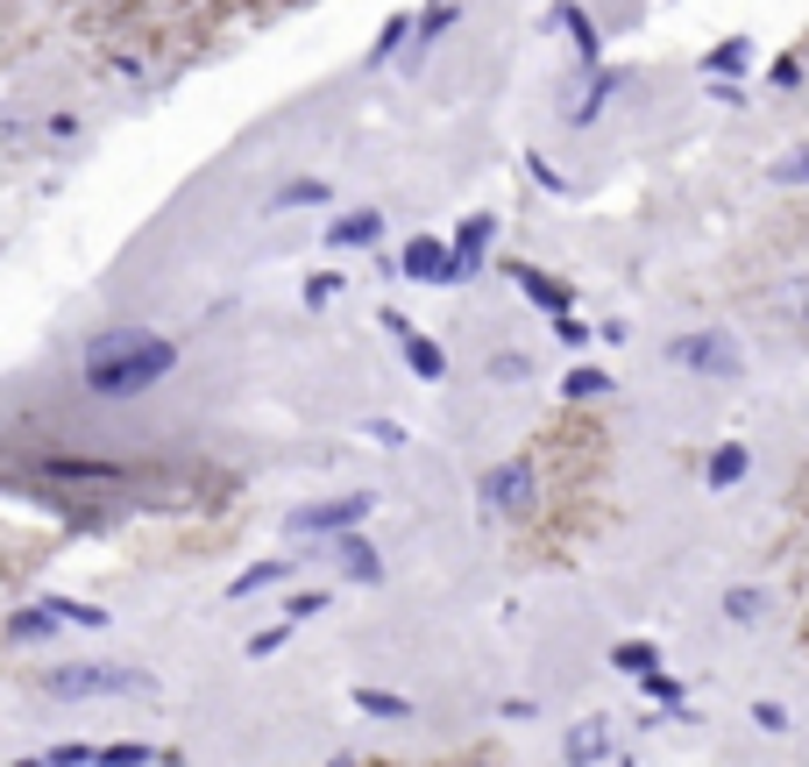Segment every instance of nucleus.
<instances>
[{"label":"nucleus","instance_id":"obj_29","mask_svg":"<svg viewBox=\"0 0 809 767\" xmlns=\"http://www.w3.org/2000/svg\"><path fill=\"white\" fill-rule=\"evenodd\" d=\"M326 611V590H299L292 604H284V625H305V619H320Z\"/></svg>","mask_w":809,"mask_h":767},{"label":"nucleus","instance_id":"obj_36","mask_svg":"<svg viewBox=\"0 0 809 767\" xmlns=\"http://www.w3.org/2000/svg\"><path fill=\"white\" fill-rule=\"evenodd\" d=\"M22 136V122H14V114H0V143H14Z\"/></svg>","mask_w":809,"mask_h":767},{"label":"nucleus","instance_id":"obj_5","mask_svg":"<svg viewBox=\"0 0 809 767\" xmlns=\"http://www.w3.org/2000/svg\"><path fill=\"white\" fill-rule=\"evenodd\" d=\"M370 505L377 497L370 491H349V497H334V505H305V512H292V533H349V526H362L370 520Z\"/></svg>","mask_w":809,"mask_h":767},{"label":"nucleus","instance_id":"obj_10","mask_svg":"<svg viewBox=\"0 0 809 767\" xmlns=\"http://www.w3.org/2000/svg\"><path fill=\"white\" fill-rule=\"evenodd\" d=\"M745 469H753V448H745V440H718V448L703 455V484L710 491H731Z\"/></svg>","mask_w":809,"mask_h":767},{"label":"nucleus","instance_id":"obj_6","mask_svg":"<svg viewBox=\"0 0 809 767\" xmlns=\"http://www.w3.org/2000/svg\"><path fill=\"white\" fill-rule=\"evenodd\" d=\"M398 278L448 284V242H440V235H412V242H405V256H398Z\"/></svg>","mask_w":809,"mask_h":767},{"label":"nucleus","instance_id":"obj_22","mask_svg":"<svg viewBox=\"0 0 809 767\" xmlns=\"http://www.w3.org/2000/svg\"><path fill=\"white\" fill-rule=\"evenodd\" d=\"M767 611V590H753V583H739V590H724V619L731 625H753Z\"/></svg>","mask_w":809,"mask_h":767},{"label":"nucleus","instance_id":"obj_21","mask_svg":"<svg viewBox=\"0 0 809 767\" xmlns=\"http://www.w3.org/2000/svg\"><path fill=\"white\" fill-rule=\"evenodd\" d=\"M355 703H362L370 718H391V725H405V718H412V703H405V697H391V689H370V682L355 689Z\"/></svg>","mask_w":809,"mask_h":767},{"label":"nucleus","instance_id":"obj_4","mask_svg":"<svg viewBox=\"0 0 809 767\" xmlns=\"http://www.w3.org/2000/svg\"><path fill=\"white\" fill-rule=\"evenodd\" d=\"M476 497H484L490 512H505V520H518V512H533V497H539V469H533V455H511V463L484 469V484H476Z\"/></svg>","mask_w":809,"mask_h":767},{"label":"nucleus","instance_id":"obj_1","mask_svg":"<svg viewBox=\"0 0 809 767\" xmlns=\"http://www.w3.org/2000/svg\"><path fill=\"white\" fill-rule=\"evenodd\" d=\"M178 370V341L170 334H149V328H100L86 341V362H79V384L107 406H128V398L157 391V384Z\"/></svg>","mask_w":809,"mask_h":767},{"label":"nucleus","instance_id":"obj_30","mask_svg":"<svg viewBox=\"0 0 809 767\" xmlns=\"http://www.w3.org/2000/svg\"><path fill=\"white\" fill-rule=\"evenodd\" d=\"M490 377H497V384H526V377H533V362H526V356H497V362H490Z\"/></svg>","mask_w":809,"mask_h":767},{"label":"nucleus","instance_id":"obj_37","mask_svg":"<svg viewBox=\"0 0 809 767\" xmlns=\"http://www.w3.org/2000/svg\"><path fill=\"white\" fill-rule=\"evenodd\" d=\"M14 767H43V760H14Z\"/></svg>","mask_w":809,"mask_h":767},{"label":"nucleus","instance_id":"obj_23","mask_svg":"<svg viewBox=\"0 0 809 767\" xmlns=\"http://www.w3.org/2000/svg\"><path fill=\"white\" fill-rule=\"evenodd\" d=\"M405 43H412V14H391V22H383V36L370 43V65H391Z\"/></svg>","mask_w":809,"mask_h":767},{"label":"nucleus","instance_id":"obj_8","mask_svg":"<svg viewBox=\"0 0 809 767\" xmlns=\"http://www.w3.org/2000/svg\"><path fill=\"white\" fill-rule=\"evenodd\" d=\"M383 242V214L377 206H355V214L326 221V249H377Z\"/></svg>","mask_w":809,"mask_h":767},{"label":"nucleus","instance_id":"obj_9","mask_svg":"<svg viewBox=\"0 0 809 767\" xmlns=\"http://www.w3.org/2000/svg\"><path fill=\"white\" fill-rule=\"evenodd\" d=\"M604 754H611V725H604V718H575L568 739H562V760H568V767H596Z\"/></svg>","mask_w":809,"mask_h":767},{"label":"nucleus","instance_id":"obj_11","mask_svg":"<svg viewBox=\"0 0 809 767\" xmlns=\"http://www.w3.org/2000/svg\"><path fill=\"white\" fill-rule=\"evenodd\" d=\"M326 200H334V185L305 171V178H284L277 192H270V200H263V214H299V206H326Z\"/></svg>","mask_w":809,"mask_h":767},{"label":"nucleus","instance_id":"obj_27","mask_svg":"<svg viewBox=\"0 0 809 767\" xmlns=\"http://www.w3.org/2000/svg\"><path fill=\"white\" fill-rule=\"evenodd\" d=\"M57 619H65V625H86V632H100V625H107V611H100V604H79V598H57Z\"/></svg>","mask_w":809,"mask_h":767},{"label":"nucleus","instance_id":"obj_34","mask_svg":"<svg viewBox=\"0 0 809 767\" xmlns=\"http://www.w3.org/2000/svg\"><path fill=\"white\" fill-rule=\"evenodd\" d=\"M284 632H292V625H270V632H256V640H248V654H277V647H284Z\"/></svg>","mask_w":809,"mask_h":767},{"label":"nucleus","instance_id":"obj_20","mask_svg":"<svg viewBox=\"0 0 809 767\" xmlns=\"http://www.w3.org/2000/svg\"><path fill=\"white\" fill-rule=\"evenodd\" d=\"M618 86H625V71H596V86H589V93H583V100H575V107H568V128H583V122H589V114H596V107H604V100H611V93H618Z\"/></svg>","mask_w":809,"mask_h":767},{"label":"nucleus","instance_id":"obj_7","mask_svg":"<svg viewBox=\"0 0 809 767\" xmlns=\"http://www.w3.org/2000/svg\"><path fill=\"white\" fill-rule=\"evenodd\" d=\"M490 235H497V221H490V214H469V221H461V235H455V249H448V284H461V278L476 271V263H484Z\"/></svg>","mask_w":809,"mask_h":767},{"label":"nucleus","instance_id":"obj_3","mask_svg":"<svg viewBox=\"0 0 809 767\" xmlns=\"http://www.w3.org/2000/svg\"><path fill=\"white\" fill-rule=\"evenodd\" d=\"M43 689L57 703H92V697H135V689H149L143 668H114V661H71V668H50Z\"/></svg>","mask_w":809,"mask_h":767},{"label":"nucleus","instance_id":"obj_32","mask_svg":"<svg viewBox=\"0 0 809 767\" xmlns=\"http://www.w3.org/2000/svg\"><path fill=\"white\" fill-rule=\"evenodd\" d=\"M640 682H646V689H653V697H661V703H682V682H667V676H661V668H646V676H640Z\"/></svg>","mask_w":809,"mask_h":767},{"label":"nucleus","instance_id":"obj_15","mask_svg":"<svg viewBox=\"0 0 809 767\" xmlns=\"http://www.w3.org/2000/svg\"><path fill=\"white\" fill-rule=\"evenodd\" d=\"M334 554H341V569H349L355 583H383V562H377V547H370V541L341 533V547H334Z\"/></svg>","mask_w":809,"mask_h":767},{"label":"nucleus","instance_id":"obj_24","mask_svg":"<svg viewBox=\"0 0 809 767\" xmlns=\"http://www.w3.org/2000/svg\"><path fill=\"white\" fill-rule=\"evenodd\" d=\"M611 668H625V676H646V668H661V654H653L646 640H618V647H611Z\"/></svg>","mask_w":809,"mask_h":767},{"label":"nucleus","instance_id":"obj_31","mask_svg":"<svg viewBox=\"0 0 809 767\" xmlns=\"http://www.w3.org/2000/svg\"><path fill=\"white\" fill-rule=\"evenodd\" d=\"M43 767H92V746H57V754H43Z\"/></svg>","mask_w":809,"mask_h":767},{"label":"nucleus","instance_id":"obj_2","mask_svg":"<svg viewBox=\"0 0 809 767\" xmlns=\"http://www.w3.org/2000/svg\"><path fill=\"white\" fill-rule=\"evenodd\" d=\"M667 362H674V370H689V377H703V384H739L745 377V349H739V334H731V328H689V334H674L667 341Z\"/></svg>","mask_w":809,"mask_h":767},{"label":"nucleus","instance_id":"obj_12","mask_svg":"<svg viewBox=\"0 0 809 767\" xmlns=\"http://www.w3.org/2000/svg\"><path fill=\"white\" fill-rule=\"evenodd\" d=\"M57 625H65V619H57V598H36V604H22V611L8 619V640H14V647H36V640H50Z\"/></svg>","mask_w":809,"mask_h":767},{"label":"nucleus","instance_id":"obj_16","mask_svg":"<svg viewBox=\"0 0 809 767\" xmlns=\"http://www.w3.org/2000/svg\"><path fill=\"white\" fill-rule=\"evenodd\" d=\"M547 22H554V29H568V36H575V50H583L589 65H596V50H604V36H596V29L583 22V8H575V0H562V8H554Z\"/></svg>","mask_w":809,"mask_h":767},{"label":"nucleus","instance_id":"obj_13","mask_svg":"<svg viewBox=\"0 0 809 767\" xmlns=\"http://www.w3.org/2000/svg\"><path fill=\"white\" fill-rule=\"evenodd\" d=\"M767 313H774V320H796V328H809V278L767 284Z\"/></svg>","mask_w":809,"mask_h":767},{"label":"nucleus","instance_id":"obj_25","mask_svg":"<svg viewBox=\"0 0 809 767\" xmlns=\"http://www.w3.org/2000/svg\"><path fill=\"white\" fill-rule=\"evenodd\" d=\"M157 754L149 746H135V739H121V746H92V767H149Z\"/></svg>","mask_w":809,"mask_h":767},{"label":"nucleus","instance_id":"obj_18","mask_svg":"<svg viewBox=\"0 0 809 767\" xmlns=\"http://www.w3.org/2000/svg\"><path fill=\"white\" fill-rule=\"evenodd\" d=\"M284 575H292V562H284V554H277V562H256V569H242L235 583H227V598H256V590L284 583Z\"/></svg>","mask_w":809,"mask_h":767},{"label":"nucleus","instance_id":"obj_19","mask_svg":"<svg viewBox=\"0 0 809 767\" xmlns=\"http://www.w3.org/2000/svg\"><path fill=\"white\" fill-rule=\"evenodd\" d=\"M398 349H405V362H412V370L427 377V384H440V377H448V356H440L433 341H419V334H398Z\"/></svg>","mask_w":809,"mask_h":767},{"label":"nucleus","instance_id":"obj_17","mask_svg":"<svg viewBox=\"0 0 809 767\" xmlns=\"http://www.w3.org/2000/svg\"><path fill=\"white\" fill-rule=\"evenodd\" d=\"M745 65H753V43H745V36H731V43H718V50L703 57V79H710V71H718V79H739Z\"/></svg>","mask_w":809,"mask_h":767},{"label":"nucleus","instance_id":"obj_28","mask_svg":"<svg viewBox=\"0 0 809 767\" xmlns=\"http://www.w3.org/2000/svg\"><path fill=\"white\" fill-rule=\"evenodd\" d=\"M767 178H774V185H809V143L796 149V157H781V164H767Z\"/></svg>","mask_w":809,"mask_h":767},{"label":"nucleus","instance_id":"obj_35","mask_svg":"<svg viewBox=\"0 0 809 767\" xmlns=\"http://www.w3.org/2000/svg\"><path fill=\"white\" fill-rule=\"evenodd\" d=\"M370 440H383V448H405V427H391V419H377Z\"/></svg>","mask_w":809,"mask_h":767},{"label":"nucleus","instance_id":"obj_33","mask_svg":"<svg viewBox=\"0 0 809 767\" xmlns=\"http://www.w3.org/2000/svg\"><path fill=\"white\" fill-rule=\"evenodd\" d=\"M753 725H767V732H788V711H781V703H753Z\"/></svg>","mask_w":809,"mask_h":767},{"label":"nucleus","instance_id":"obj_26","mask_svg":"<svg viewBox=\"0 0 809 767\" xmlns=\"http://www.w3.org/2000/svg\"><path fill=\"white\" fill-rule=\"evenodd\" d=\"M562 391L575 398V406H589V398H604V391H611V377H604V370H568Z\"/></svg>","mask_w":809,"mask_h":767},{"label":"nucleus","instance_id":"obj_14","mask_svg":"<svg viewBox=\"0 0 809 767\" xmlns=\"http://www.w3.org/2000/svg\"><path fill=\"white\" fill-rule=\"evenodd\" d=\"M455 22H461V0H433V8H419V14H412V43L427 50V43H440V36H448Z\"/></svg>","mask_w":809,"mask_h":767}]
</instances>
